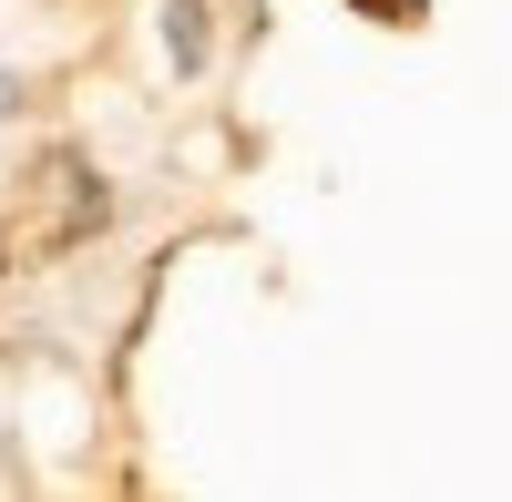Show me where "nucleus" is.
<instances>
[{
  "mask_svg": "<svg viewBox=\"0 0 512 502\" xmlns=\"http://www.w3.org/2000/svg\"><path fill=\"white\" fill-rule=\"evenodd\" d=\"M0 113H11V72H0Z\"/></svg>",
  "mask_w": 512,
  "mask_h": 502,
  "instance_id": "f257e3e1",
  "label": "nucleus"
}]
</instances>
